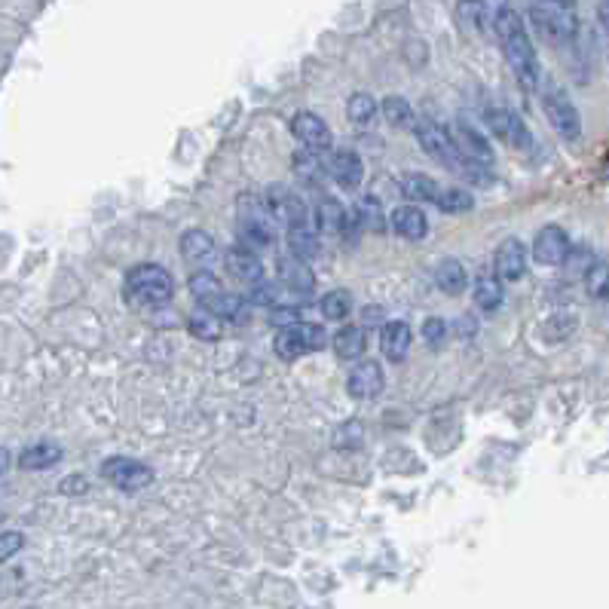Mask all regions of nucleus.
<instances>
[{
	"instance_id": "1",
	"label": "nucleus",
	"mask_w": 609,
	"mask_h": 609,
	"mask_svg": "<svg viewBox=\"0 0 609 609\" xmlns=\"http://www.w3.org/2000/svg\"><path fill=\"white\" fill-rule=\"evenodd\" d=\"M502 53H505V62L512 65L515 77L527 86V89H536L539 80H542V68H539V59H536V49H533V40H530V31L521 19L518 10L512 7H499L493 13V22H490Z\"/></svg>"
},
{
	"instance_id": "2",
	"label": "nucleus",
	"mask_w": 609,
	"mask_h": 609,
	"mask_svg": "<svg viewBox=\"0 0 609 609\" xmlns=\"http://www.w3.org/2000/svg\"><path fill=\"white\" fill-rule=\"evenodd\" d=\"M530 25L551 46H570L579 34L573 0H530Z\"/></svg>"
},
{
	"instance_id": "3",
	"label": "nucleus",
	"mask_w": 609,
	"mask_h": 609,
	"mask_svg": "<svg viewBox=\"0 0 609 609\" xmlns=\"http://www.w3.org/2000/svg\"><path fill=\"white\" fill-rule=\"evenodd\" d=\"M126 297L135 307H166L172 297V276L157 264H141L126 276Z\"/></svg>"
},
{
	"instance_id": "4",
	"label": "nucleus",
	"mask_w": 609,
	"mask_h": 609,
	"mask_svg": "<svg viewBox=\"0 0 609 609\" xmlns=\"http://www.w3.org/2000/svg\"><path fill=\"white\" fill-rule=\"evenodd\" d=\"M542 108L548 114V123L561 132L567 141H576L582 135V117L576 111V105L570 101V95L561 89V83L545 80L542 86Z\"/></svg>"
},
{
	"instance_id": "5",
	"label": "nucleus",
	"mask_w": 609,
	"mask_h": 609,
	"mask_svg": "<svg viewBox=\"0 0 609 609\" xmlns=\"http://www.w3.org/2000/svg\"><path fill=\"white\" fill-rule=\"evenodd\" d=\"M414 135H417V141L423 144V150H426V154H429L435 163L447 166V169L456 172V175H463V169L469 166V160H463L460 154H456V147H453V141H450V135H447L444 126H438V123H432V120H414Z\"/></svg>"
},
{
	"instance_id": "6",
	"label": "nucleus",
	"mask_w": 609,
	"mask_h": 609,
	"mask_svg": "<svg viewBox=\"0 0 609 609\" xmlns=\"http://www.w3.org/2000/svg\"><path fill=\"white\" fill-rule=\"evenodd\" d=\"M190 291L196 294V300L202 303V310L218 316V319H233L239 316V303L236 297H230L224 291V285L218 282V276H212L209 270H202V273H193L190 276Z\"/></svg>"
},
{
	"instance_id": "7",
	"label": "nucleus",
	"mask_w": 609,
	"mask_h": 609,
	"mask_svg": "<svg viewBox=\"0 0 609 609\" xmlns=\"http://www.w3.org/2000/svg\"><path fill=\"white\" fill-rule=\"evenodd\" d=\"M325 328L322 325H313V322H303V325H288L276 334V352L279 359L291 362L303 352H316L325 346Z\"/></svg>"
},
{
	"instance_id": "8",
	"label": "nucleus",
	"mask_w": 609,
	"mask_h": 609,
	"mask_svg": "<svg viewBox=\"0 0 609 609\" xmlns=\"http://www.w3.org/2000/svg\"><path fill=\"white\" fill-rule=\"evenodd\" d=\"M101 475H105L114 487L126 490V493L141 490V487H147L150 481H154L150 469L144 463H138V460H129V456H111V460H105Z\"/></svg>"
},
{
	"instance_id": "9",
	"label": "nucleus",
	"mask_w": 609,
	"mask_h": 609,
	"mask_svg": "<svg viewBox=\"0 0 609 609\" xmlns=\"http://www.w3.org/2000/svg\"><path fill=\"white\" fill-rule=\"evenodd\" d=\"M484 120H487V126L493 129V135H499L502 141H509L512 147H530L533 144V135H530V129H527V123L518 117V114H512V111H505V108H487L484 111Z\"/></svg>"
},
{
	"instance_id": "10",
	"label": "nucleus",
	"mask_w": 609,
	"mask_h": 609,
	"mask_svg": "<svg viewBox=\"0 0 609 609\" xmlns=\"http://www.w3.org/2000/svg\"><path fill=\"white\" fill-rule=\"evenodd\" d=\"M291 132L303 141V147L313 150V154H328L334 138H331V129L322 117L310 114V111H303V114H294L291 120Z\"/></svg>"
},
{
	"instance_id": "11",
	"label": "nucleus",
	"mask_w": 609,
	"mask_h": 609,
	"mask_svg": "<svg viewBox=\"0 0 609 609\" xmlns=\"http://www.w3.org/2000/svg\"><path fill=\"white\" fill-rule=\"evenodd\" d=\"M570 255V239L561 227H542L536 233V242H533V258L542 264V267H561Z\"/></svg>"
},
{
	"instance_id": "12",
	"label": "nucleus",
	"mask_w": 609,
	"mask_h": 609,
	"mask_svg": "<svg viewBox=\"0 0 609 609\" xmlns=\"http://www.w3.org/2000/svg\"><path fill=\"white\" fill-rule=\"evenodd\" d=\"M447 135H450V141H453V147H456V154H460L463 160L478 163V166H487V163L493 160V150H490L487 138H484L478 129L466 126L463 120L456 123L453 132H447Z\"/></svg>"
},
{
	"instance_id": "13",
	"label": "nucleus",
	"mask_w": 609,
	"mask_h": 609,
	"mask_svg": "<svg viewBox=\"0 0 609 609\" xmlns=\"http://www.w3.org/2000/svg\"><path fill=\"white\" fill-rule=\"evenodd\" d=\"M527 273V248L521 239H502L496 248V276L505 282H518Z\"/></svg>"
},
{
	"instance_id": "14",
	"label": "nucleus",
	"mask_w": 609,
	"mask_h": 609,
	"mask_svg": "<svg viewBox=\"0 0 609 609\" xmlns=\"http://www.w3.org/2000/svg\"><path fill=\"white\" fill-rule=\"evenodd\" d=\"M328 172L331 178L343 187V190H355L365 178V166L362 157L355 150H334L331 160H328Z\"/></svg>"
},
{
	"instance_id": "15",
	"label": "nucleus",
	"mask_w": 609,
	"mask_h": 609,
	"mask_svg": "<svg viewBox=\"0 0 609 609\" xmlns=\"http://www.w3.org/2000/svg\"><path fill=\"white\" fill-rule=\"evenodd\" d=\"M346 389L352 398H377L383 392V368L377 362H362L355 365V371L346 380Z\"/></svg>"
},
{
	"instance_id": "16",
	"label": "nucleus",
	"mask_w": 609,
	"mask_h": 609,
	"mask_svg": "<svg viewBox=\"0 0 609 609\" xmlns=\"http://www.w3.org/2000/svg\"><path fill=\"white\" fill-rule=\"evenodd\" d=\"M392 230H395L401 239L420 242V239H426V233H429V218H426V212L417 209V206H401V209L392 212Z\"/></svg>"
},
{
	"instance_id": "17",
	"label": "nucleus",
	"mask_w": 609,
	"mask_h": 609,
	"mask_svg": "<svg viewBox=\"0 0 609 609\" xmlns=\"http://www.w3.org/2000/svg\"><path fill=\"white\" fill-rule=\"evenodd\" d=\"M267 209L273 212V218L276 221H282V224H288V227H297V224H303V202L291 193V190H285V187H276V190H270V202H267Z\"/></svg>"
},
{
	"instance_id": "18",
	"label": "nucleus",
	"mask_w": 609,
	"mask_h": 609,
	"mask_svg": "<svg viewBox=\"0 0 609 609\" xmlns=\"http://www.w3.org/2000/svg\"><path fill=\"white\" fill-rule=\"evenodd\" d=\"M380 349L389 362H401L411 349V328L408 322H386L380 331Z\"/></svg>"
},
{
	"instance_id": "19",
	"label": "nucleus",
	"mask_w": 609,
	"mask_h": 609,
	"mask_svg": "<svg viewBox=\"0 0 609 609\" xmlns=\"http://www.w3.org/2000/svg\"><path fill=\"white\" fill-rule=\"evenodd\" d=\"M279 276H282V282H285L291 291H297V294H310V291L316 288V279H313L310 264H307V261H297L294 255H282V258H279Z\"/></svg>"
},
{
	"instance_id": "20",
	"label": "nucleus",
	"mask_w": 609,
	"mask_h": 609,
	"mask_svg": "<svg viewBox=\"0 0 609 609\" xmlns=\"http://www.w3.org/2000/svg\"><path fill=\"white\" fill-rule=\"evenodd\" d=\"M227 270L239 282H258L264 276V267H261L258 255H255V251H248V248H230L227 251Z\"/></svg>"
},
{
	"instance_id": "21",
	"label": "nucleus",
	"mask_w": 609,
	"mask_h": 609,
	"mask_svg": "<svg viewBox=\"0 0 609 609\" xmlns=\"http://www.w3.org/2000/svg\"><path fill=\"white\" fill-rule=\"evenodd\" d=\"M181 255L190 264H206L215 258V239L206 230H187L181 236Z\"/></svg>"
},
{
	"instance_id": "22",
	"label": "nucleus",
	"mask_w": 609,
	"mask_h": 609,
	"mask_svg": "<svg viewBox=\"0 0 609 609\" xmlns=\"http://www.w3.org/2000/svg\"><path fill=\"white\" fill-rule=\"evenodd\" d=\"M456 22H460L466 31H487L493 22V10L487 7V0H460L456 4Z\"/></svg>"
},
{
	"instance_id": "23",
	"label": "nucleus",
	"mask_w": 609,
	"mask_h": 609,
	"mask_svg": "<svg viewBox=\"0 0 609 609\" xmlns=\"http://www.w3.org/2000/svg\"><path fill=\"white\" fill-rule=\"evenodd\" d=\"M62 460V447L56 444H31L19 453V466L25 472H40V469H49Z\"/></svg>"
},
{
	"instance_id": "24",
	"label": "nucleus",
	"mask_w": 609,
	"mask_h": 609,
	"mask_svg": "<svg viewBox=\"0 0 609 609\" xmlns=\"http://www.w3.org/2000/svg\"><path fill=\"white\" fill-rule=\"evenodd\" d=\"M288 248L297 261H313L319 255V236L307 224H297L288 230Z\"/></svg>"
},
{
	"instance_id": "25",
	"label": "nucleus",
	"mask_w": 609,
	"mask_h": 609,
	"mask_svg": "<svg viewBox=\"0 0 609 609\" xmlns=\"http://www.w3.org/2000/svg\"><path fill=\"white\" fill-rule=\"evenodd\" d=\"M334 349L340 359H359L365 352V331L359 325H343L337 334H334Z\"/></svg>"
},
{
	"instance_id": "26",
	"label": "nucleus",
	"mask_w": 609,
	"mask_h": 609,
	"mask_svg": "<svg viewBox=\"0 0 609 609\" xmlns=\"http://www.w3.org/2000/svg\"><path fill=\"white\" fill-rule=\"evenodd\" d=\"M355 221H359L371 233H383L386 230V218H383L380 199L377 196H362L359 202H355Z\"/></svg>"
},
{
	"instance_id": "27",
	"label": "nucleus",
	"mask_w": 609,
	"mask_h": 609,
	"mask_svg": "<svg viewBox=\"0 0 609 609\" xmlns=\"http://www.w3.org/2000/svg\"><path fill=\"white\" fill-rule=\"evenodd\" d=\"M435 279H438V288L444 294H463L466 282H469V276H466L460 261H441L438 270H435Z\"/></svg>"
},
{
	"instance_id": "28",
	"label": "nucleus",
	"mask_w": 609,
	"mask_h": 609,
	"mask_svg": "<svg viewBox=\"0 0 609 609\" xmlns=\"http://www.w3.org/2000/svg\"><path fill=\"white\" fill-rule=\"evenodd\" d=\"M377 98L374 95H368V92H355L352 98H349V105H346V114H349V120L355 123V126H371L374 120H377Z\"/></svg>"
},
{
	"instance_id": "29",
	"label": "nucleus",
	"mask_w": 609,
	"mask_h": 609,
	"mask_svg": "<svg viewBox=\"0 0 609 609\" xmlns=\"http://www.w3.org/2000/svg\"><path fill=\"white\" fill-rule=\"evenodd\" d=\"M383 117H386L395 129H411L414 120H417L414 108L408 105V98H401V95H389V98L383 101Z\"/></svg>"
},
{
	"instance_id": "30",
	"label": "nucleus",
	"mask_w": 609,
	"mask_h": 609,
	"mask_svg": "<svg viewBox=\"0 0 609 609\" xmlns=\"http://www.w3.org/2000/svg\"><path fill=\"white\" fill-rule=\"evenodd\" d=\"M401 190H404V196H408L411 202H435V196H438V181L435 178H429V175H408L404 178V184H401Z\"/></svg>"
},
{
	"instance_id": "31",
	"label": "nucleus",
	"mask_w": 609,
	"mask_h": 609,
	"mask_svg": "<svg viewBox=\"0 0 609 609\" xmlns=\"http://www.w3.org/2000/svg\"><path fill=\"white\" fill-rule=\"evenodd\" d=\"M316 221H319V227H322L325 233H340L343 224H346V212H343V206H340L337 199L325 196L319 206H316Z\"/></svg>"
},
{
	"instance_id": "32",
	"label": "nucleus",
	"mask_w": 609,
	"mask_h": 609,
	"mask_svg": "<svg viewBox=\"0 0 609 609\" xmlns=\"http://www.w3.org/2000/svg\"><path fill=\"white\" fill-rule=\"evenodd\" d=\"M475 303H478L484 313L499 310V307H502V285H499V279L481 276V279L475 282Z\"/></svg>"
},
{
	"instance_id": "33",
	"label": "nucleus",
	"mask_w": 609,
	"mask_h": 609,
	"mask_svg": "<svg viewBox=\"0 0 609 609\" xmlns=\"http://www.w3.org/2000/svg\"><path fill=\"white\" fill-rule=\"evenodd\" d=\"M435 206L447 215H463L472 209V196L460 187H447V190H438L435 196Z\"/></svg>"
},
{
	"instance_id": "34",
	"label": "nucleus",
	"mask_w": 609,
	"mask_h": 609,
	"mask_svg": "<svg viewBox=\"0 0 609 609\" xmlns=\"http://www.w3.org/2000/svg\"><path fill=\"white\" fill-rule=\"evenodd\" d=\"M349 307H352V297L346 291H328L322 297V316L325 319H346Z\"/></svg>"
},
{
	"instance_id": "35",
	"label": "nucleus",
	"mask_w": 609,
	"mask_h": 609,
	"mask_svg": "<svg viewBox=\"0 0 609 609\" xmlns=\"http://www.w3.org/2000/svg\"><path fill=\"white\" fill-rule=\"evenodd\" d=\"M22 545H25V536L19 530H4V533H0V564L10 561L13 554H19Z\"/></svg>"
},
{
	"instance_id": "36",
	"label": "nucleus",
	"mask_w": 609,
	"mask_h": 609,
	"mask_svg": "<svg viewBox=\"0 0 609 609\" xmlns=\"http://www.w3.org/2000/svg\"><path fill=\"white\" fill-rule=\"evenodd\" d=\"M444 337H447V322H444V319H426V325H423V340H426L429 346H441Z\"/></svg>"
},
{
	"instance_id": "37",
	"label": "nucleus",
	"mask_w": 609,
	"mask_h": 609,
	"mask_svg": "<svg viewBox=\"0 0 609 609\" xmlns=\"http://www.w3.org/2000/svg\"><path fill=\"white\" fill-rule=\"evenodd\" d=\"M215 325V319H190V331L199 334V337H206V340H215L221 334V328H209Z\"/></svg>"
},
{
	"instance_id": "38",
	"label": "nucleus",
	"mask_w": 609,
	"mask_h": 609,
	"mask_svg": "<svg viewBox=\"0 0 609 609\" xmlns=\"http://www.w3.org/2000/svg\"><path fill=\"white\" fill-rule=\"evenodd\" d=\"M62 490H65V493H68V490H86V481H83V478H71V481L62 484Z\"/></svg>"
},
{
	"instance_id": "39",
	"label": "nucleus",
	"mask_w": 609,
	"mask_h": 609,
	"mask_svg": "<svg viewBox=\"0 0 609 609\" xmlns=\"http://www.w3.org/2000/svg\"><path fill=\"white\" fill-rule=\"evenodd\" d=\"M10 469V453L0 447V478H4V472Z\"/></svg>"
},
{
	"instance_id": "40",
	"label": "nucleus",
	"mask_w": 609,
	"mask_h": 609,
	"mask_svg": "<svg viewBox=\"0 0 609 609\" xmlns=\"http://www.w3.org/2000/svg\"><path fill=\"white\" fill-rule=\"evenodd\" d=\"M460 334H475V319H460Z\"/></svg>"
}]
</instances>
